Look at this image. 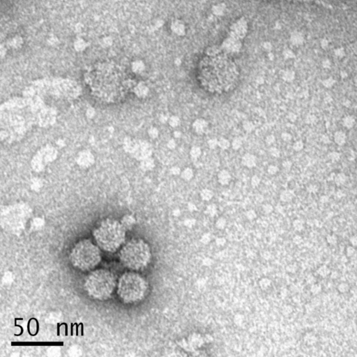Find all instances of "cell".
Segmentation results:
<instances>
[{
    "label": "cell",
    "instance_id": "46",
    "mask_svg": "<svg viewBox=\"0 0 357 357\" xmlns=\"http://www.w3.org/2000/svg\"><path fill=\"white\" fill-rule=\"evenodd\" d=\"M321 141L324 144L330 143V139H329V138L328 137L327 135H324L322 136Z\"/></svg>",
    "mask_w": 357,
    "mask_h": 357
},
{
    "label": "cell",
    "instance_id": "49",
    "mask_svg": "<svg viewBox=\"0 0 357 357\" xmlns=\"http://www.w3.org/2000/svg\"><path fill=\"white\" fill-rule=\"evenodd\" d=\"M330 276L332 279H336L339 276V274L337 272H331Z\"/></svg>",
    "mask_w": 357,
    "mask_h": 357
},
{
    "label": "cell",
    "instance_id": "37",
    "mask_svg": "<svg viewBox=\"0 0 357 357\" xmlns=\"http://www.w3.org/2000/svg\"><path fill=\"white\" fill-rule=\"evenodd\" d=\"M259 184H260V179L257 176H256V175L253 176L252 179H251V184H252L253 186H258Z\"/></svg>",
    "mask_w": 357,
    "mask_h": 357
},
{
    "label": "cell",
    "instance_id": "30",
    "mask_svg": "<svg viewBox=\"0 0 357 357\" xmlns=\"http://www.w3.org/2000/svg\"><path fill=\"white\" fill-rule=\"evenodd\" d=\"M303 147H304V144H303V142L301 141V140L296 141V142H294L293 144V149L294 151H301V150L303 149Z\"/></svg>",
    "mask_w": 357,
    "mask_h": 357
},
{
    "label": "cell",
    "instance_id": "19",
    "mask_svg": "<svg viewBox=\"0 0 357 357\" xmlns=\"http://www.w3.org/2000/svg\"><path fill=\"white\" fill-rule=\"evenodd\" d=\"M169 124L172 128H176L181 124V120L177 116H172L169 118Z\"/></svg>",
    "mask_w": 357,
    "mask_h": 357
},
{
    "label": "cell",
    "instance_id": "33",
    "mask_svg": "<svg viewBox=\"0 0 357 357\" xmlns=\"http://www.w3.org/2000/svg\"><path fill=\"white\" fill-rule=\"evenodd\" d=\"M267 171H268V173L269 175H274L278 172V168L276 165H270V166L268 167Z\"/></svg>",
    "mask_w": 357,
    "mask_h": 357
},
{
    "label": "cell",
    "instance_id": "41",
    "mask_svg": "<svg viewBox=\"0 0 357 357\" xmlns=\"http://www.w3.org/2000/svg\"><path fill=\"white\" fill-rule=\"evenodd\" d=\"M292 166V163L290 161H285L282 163V167L287 170H290Z\"/></svg>",
    "mask_w": 357,
    "mask_h": 357
},
{
    "label": "cell",
    "instance_id": "48",
    "mask_svg": "<svg viewBox=\"0 0 357 357\" xmlns=\"http://www.w3.org/2000/svg\"><path fill=\"white\" fill-rule=\"evenodd\" d=\"M343 105H344L345 107H346V108H350L351 106V101L348 100V99H345V101H343Z\"/></svg>",
    "mask_w": 357,
    "mask_h": 357
},
{
    "label": "cell",
    "instance_id": "17",
    "mask_svg": "<svg viewBox=\"0 0 357 357\" xmlns=\"http://www.w3.org/2000/svg\"><path fill=\"white\" fill-rule=\"evenodd\" d=\"M337 289L340 293L345 294L350 291V285H349L348 283H347V282H340V283L337 285Z\"/></svg>",
    "mask_w": 357,
    "mask_h": 357
},
{
    "label": "cell",
    "instance_id": "50",
    "mask_svg": "<svg viewBox=\"0 0 357 357\" xmlns=\"http://www.w3.org/2000/svg\"><path fill=\"white\" fill-rule=\"evenodd\" d=\"M181 135H182V133H181V132L179 131V130H175V131L173 133V135L175 138H181Z\"/></svg>",
    "mask_w": 357,
    "mask_h": 357
},
{
    "label": "cell",
    "instance_id": "36",
    "mask_svg": "<svg viewBox=\"0 0 357 357\" xmlns=\"http://www.w3.org/2000/svg\"><path fill=\"white\" fill-rule=\"evenodd\" d=\"M269 152H270V154L272 156L276 157V158H278L279 156H280V151H279V150L276 147L271 148Z\"/></svg>",
    "mask_w": 357,
    "mask_h": 357
},
{
    "label": "cell",
    "instance_id": "7",
    "mask_svg": "<svg viewBox=\"0 0 357 357\" xmlns=\"http://www.w3.org/2000/svg\"><path fill=\"white\" fill-rule=\"evenodd\" d=\"M231 175L230 172L225 169H223L219 172L218 175V181L219 184L222 185H227L229 184L231 180Z\"/></svg>",
    "mask_w": 357,
    "mask_h": 357
},
{
    "label": "cell",
    "instance_id": "13",
    "mask_svg": "<svg viewBox=\"0 0 357 357\" xmlns=\"http://www.w3.org/2000/svg\"><path fill=\"white\" fill-rule=\"evenodd\" d=\"M317 273L319 276L322 277V278H325V277H327L328 276L330 275L331 270L327 266H326V265H322V266H320L317 269Z\"/></svg>",
    "mask_w": 357,
    "mask_h": 357
},
{
    "label": "cell",
    "instance_id": "14",
    "mask_svg": "<svg viewBox=\"0 0 357 357\" xmlns=\"http://www.w3.org/2000/svg\"><path fill=\"white\" fill-rule=\"evenodd\" d=\"M294 197V192L292 190H286L283 191V192L281 193V196H280V198H281V200L282 201H285V202H288V201L292 200L293 198Z\"/></svg>",
    "mask_w": 357,
    "mask_h": 357
},
{
    "label": "cell",
    "instance_id": "32",
    "mask_svg": "<svg viewBox=\"0 0 357 357\" xmlns=\"http://www.w3.org/2000/svg\"><path fill=\"white\" fill-rule=\"evenodd\" d=\"M208 145L210 149H215L216 147H218V140L216 139V138H213V139L209 140L208 141Z\"/></svg>",
    "mask_w": 357,
    "mask_h": 357
},
{
    "label": "cell",
    "instance_id": "20",
    "mask_svg": "<svg viewBox=\"0 0 357 357\" xmlns=\"http://www.w3.org/2000/svg\"><path fill=\"white\" fill-rule=\"evenodd\" d=\"M322 285L320 284L317 283V282H315L314 284L311 285V292L312 294H313V295H317V294H319L322 292Z\"/></svg>",
    "mask_w": 357,
    "mask_h": 357
},
{
    "label": "cell",
    "instance_id": "28",
    "mask_svg": "<svg viewBox=\"0 0 357 357\" xmlns=\"http://www.w3.org/2000/svg\"><path fill=\"white\" fill-rule=\"evenodd\" d=\"M294 226L295 227V230L298 232H301L304 229V223L301 220H295L294 223Z\"/></svg>",
    "mask_w": 357,
    "mask_h": 357
},
{
    "label": "cell",
    "instance_id": "26",
    "mask_svg": "<svg viewBox=\"0 0 357 357\" xmlns=\"http://www.w3.org/2000/svg\"><path fill=\"white\" fill-rule=\"evenodd\" d=\"M243 127L247 132H251L255 128L254 124L251 121H245V122H243Z\"/></svg>",
    "mask_w": 357,
    "mask_h": 357
},
{
    "label": "cell",
    "instance_id": "29",
    "mask_svg": "<svg viewBox=\"0 0 357 357\" xmlns=\"http://www.w3.org/2000/svg\"><path fill=\"white\" fill-rule=\"evenodd\" d=\"M317 122V117L314 114L308 115L307 117H306V122L308 124H310V125L315 124Z\"/></svg>",
    "mask_w": 357,
    "mask_h": 357
},
{
    "label": "cell",
    "instance_id": "3",
    "mask_svg": "<svg viewBox=\"0 0 357 357\" xmlns=\"http://www.w3.org/2000/svg\"><path fill=\"white\" fill-rule=\"evenodd\" d=\"M247 32V24L243 20H239L234 23L231 27V36L241 39Z\"/></svg>",
    "mask_w": 357,
    "mask_h": 357
},
{
    "label": "cell",
    "instance_id": "9",
    "mask_svg": "<svg viewBox=\"0 0 357 357\" xmlns=\"http://www.w3.org/2000/svg\"><path fill=\"white\" fill-rule=\"evenodd\" d=\"M356 124V119L352 115H347L343 119V124L347 129H351Z\"/></svg>",
    "mask_w": 357,
    "mask_h": 357
},
{
    "label": "cell",
    "instance_id": "1",
    "mask_svg": "<svg viewBox=\"0 0 357 357\" xmlns=\"http://www.w3.org/2000/svg\"><path fill=\"white\" fill-rule=\"evenodd\" d=\"M85 82L96 100L105 104L124 101L134 87V81L120 66L110 63L95 66L85 75Z\"/></svg>",
    "mask_w": 357,
    "mask_h": 357
},
{
    "label": "cell",
    "instance_id": "10",
    "mask_svg": "<svg viewBox=\"0 0 357 357\" xmlns=\"http://www.w3.org/2000/svg\"><path fill=\"white\" fill-rule=\"evenodd\" d=\"M193 171L190 167H186L181 171V177L185 181H190L193 177Z\"/></svg>",
    "mask_w": 357,
    "mask_h": 357
},
{
    "label": "cell",
    "instance_id": "38",
    "mask_svg": "<svg viewBox=\"0 0 357 357\" xmlns=\"http://www.w3.org/2000/svg\"><path fill=\"white\" fill-rule=\"evenodd\" d=\"M349 241H350V245H353L354 247H357V235H353L350 238V240H349Z\"/></svg>",
    "mask_w": 357,
    "mask_h": 357
},
{
    "label": "cell",
    "instance_id": "40",
    "mask_svg": "<svg viewBox=\"0 0 357 357\" xmlns=\"http://www.w3.org/2000/svg\"><path fill=\"white\" fill-rule=\"evenodd\" d=\"M149 135L151 136L152 138H157L158 135H159V130L156 128H152L151 129L149 130Z\"/></svg>",
    "mask_w": 357,
    "mask_h": 357
},
{
    "label": "cell",
    "instance_id": "35",
    "mask_svg": "<svg viewBox=\"0 0 357 357\" xmlns=\"http://www.w3.org/2000/svg\"><path fill=\"white\" fill-rule=\"evenodd\" d=\"M318 190H319V188H318L317 186H316V185H315V184H311L307 188V190L310 193H316L318 191Z\"/></svg>",
    "mask_w": 357,
    "mask_h": 357
},
{
    "label": "cell",
    "instance_id": "51",
    "mask_svg": "<svg viewBox=\"0 0 357 357\" xmlns=\"http://www.w3.org/2000/svg\"><path fill=\"white\" fill-rule=\"evenodd\" d=\"M345 194L343 192L342 190L337 191V193H336V196L338 198H343V197H345Z\"/></svg>",
    "mask_w": 357,
    "mask_h": 357
},
{
    "label": "cell",
    "instance_id": "23",
    "mask_svg": "<svg viewBox=\"0 0 357 357\" xmlns=\"http://www.w3.org/2000/svg\"><path fill=\"white\" fill-rule=\"evenodd\" d=\"M355 253H356V248H355V247L353 246V245H350L346 248V250H345V254H346V257H353L355 255Z\"/></svg>",
    "mask_w": 357,
    "mask_h": 357
},
{
    "label": "cell",
    "instance_id": "39",
    "mask_svg": "<svg viewBox=\"0 0 357 357\" xmlns=\"http://www.w3.org/2000/svg\"><path fill=\"white\" fill-rule=\"evenodd\" d=\"M170 172L173 175H181V169L179 168V167L175 166V167H172L170 169Z\"/></svg>",
    "mask_w": 357,
    "mask_h": 357
},
{
    "label": "cell",
    "instance_id": "53",
    "mask_svg": "<svg viewBox=\"0 0 357 357\" xmlns=\"http://www.w3.org/2000/svg\"><path fill=\"white\" fill-rule=\"evenodd\" d=\"M354 83H355V85H356V86H357V76L354 78Z\"/></svg>",
    "mask_w": 357,
    "mask_h": 357
},
{
    "label": "cell",
    "instance_id": "44",
    "mask_svg": "<svg viewBox=\"0 0 357 357\" xmlns=\"http://www.w3.org/2000/svg\"><path fill=\"white\" fill-rule=\"evenodd\" d=\"M275 140H276V138H275L274 135H268L266 138V142L268 144H272L273 143H274Z\"/></svg>",
    "mask_w": 357,
    "mask_h": 357
},
{
    "label": "cell",
    "instance_id": "12",
    "mask_svg": "<svg viewBox=\"0 0 357 357\" xmlns=\"http://www.w3.org/2000/svg\"><path fill=\"white\" fill-rule=\"evenodd\" d=\"M317 340V337L315 334H313V333H306L305 337H304V341L309 345H313L316 344Z\"/></svg>",
    "mask_w": 357,
    "mask_h": 357
},
{
    "label": "cell",
    "instance_id": "31",
    "mask_svg": "<svg viewBox=\"0 0 357 357\" xmlns=\"http://www.w3.org/2000/svg\"><path fill=\"white\" fill-rule=\"evenodd\" d=\"M144 167L146 169H151L154 167V162L151 159H147L144 163Z\"/></svg>",
    "mask_w": 357,
    "mask_h": 357
},
{
    "label": "cell",
    "instance_id": "47",
    "mask_svg": "<svg viewBox=\"0 0 357 357\" xmlns=\"http://www.w3.org/2000/svg\"><path fill=\"white\" fill-rule=\"evenodd\" d=\"M329 197L327 196H321L320 197V199H319V201H320V202H322V203H323V204L327 203V202H329Z\"/></svg>",
    "mask_w": 357,
    "mask_h": 357
},
{
    "label": "cell",
    "instance_id": "22",
    "mask_svg": "<svg viewBox=\"0 0 357 357\" xmlns=\"http://www.w3.org/2000/svg\"><path fill=\"white\" fill-rule=\"evenodd\" d=\"M201 196H202V199H204V200H208L213 196V193H212L211 190H209V189H204V190H202V192H201Z\"/></svg>",
    "mask_w": 357,
    "mask_h": 357
},
{
    "label": "cell",
    "instance_id": "2",
    "mask_svg": "<svg viewBox=\"0 0 357 357\" xmlns=\"http://www.w3.org/2000/svg\"><path fill=\"white\" fill-rule=\"evenodd\" d=\"M197 80L201 88L206 92L221 95L237 87L239 72L229 53L212 51L199 62Z\"/></svg>",
    "mask_w": 357,
    "mask_h": 357
},
{
    "label": "cell",
    "instance_id": "34",
    "mask_svg": "<svg viewBox=\"0 0 357 357\" xmlns=\"http://www.w3.org/2000/svg\"><path fill=\"white\" fill-rule=\"evenodd\" d=\"M281 138L282 140L285 142H290L292 139V136L291 134L288 133H282L281 135Z\"/></svg>",
    "mask_w": 357,
    "mask_h": 357
},
{
    "label": "cell",
    "instance_id": "16",
    "mask_svg": "<svg viewBox=\"0 0 357 357\" xmlns=\"http://www.w3.org/2000/svg\"><path fill=\"white\" fill-rule=\"evenodd\" d=\"M230 146H231V143H230L229 140L226 139V138H220V140H218V147H219L220 149L224 150L227 149H229Z\"/></svg>",
    "mask_w": 357,
    "mask_h": 357
},
{
    "label": "cell",
    "instance_id": "45",
    "mask_svg": "<svg viewBox=\"0 0 357 357\" xmlns=\"http://www.w3.org/2000/svg\"><path fill=\"white\" fill-rule=\"evenodd\" d=\"M287 118H288V119L290 121V122H294L296 120V119H297V117H296V115L295 114H294V113L290 112V113H289Z\"/></svg>",
    "mask_w": 357,
    "mask_h": 357
},
{
    "label": "cell",
    "instance_id": "52",
    "mask_svg": "<svg viewBox=\"0 0 357 357\" xmlns=\"http://www.w3.org/2000/svg\"><path fill=\"white\" fill-rule=\"evenodd\" d=\"M161 120L163 122H167V121L169 120V119L167 118V116H165V115L163 114V115H161Z\"/></svg>",
    "mask_w": 357,
    "mask_h": 357
},
{
    "label": "cell",
    "instance_id": "21",
    "mask_svg": "<svg viewBox=\"0 0 357 357\" xmlns=\"http://www.w3.org/2000/svg\"><path fill=\"white\" fill-rule=\"evenodd\" d=\"M231 145L235 150L239 149L241 146H242V140H241V138H235V139L233 140Z\"/></svg>",
    "mask_w": 357,
    "mask_h": 357
},
{
    "label": "cell",
    "instance_id": "6",
    "mask_svg": "<svg viewBox=\"0 0 357 357\" xmlns=\"http://www.w3.org/2000/svg\"><path fill=\"white\" fill-rule=\"evenodd\" d=\"M241 162H242L243 166L246 167L248 168H252L256 165L257 159L256 157L253 154H245L242 157Z\"/></svg>",
    "mask_w": 357,
    "mask_h": 357
},
{
    "label": "cell",
    "instance_id": "11",
    "mask_svg": "<svg viewBox=\"0 0 357 357\" xmlns=\"http://www.w3.org/2000/svg\"><path fill=\"white\" fill-rule=\"evenodd\" d=\"M347 180V177L344 173H338L334 177V181L337 186H342Z\"/></svg>",
    "mask_w": 357,
    "mask_h": 357
},
{
    "label": "cell",
    "instance_id": "27",
    "mask_svg": "<svg viewBox=\"0 0 357 357\" xmlns=\"http://www.w3.org/2000/svg\"><path fill=\"white\" fill-rule=\"evenodd\" d=\"M328 156H329V159H330L331 161H338L340 159V154L337 151H332L331 152V153H329Z\"/></svg>",
    "mask_w": 357,
    "mask_h": 357
},
{
    "label": "cell",
    "instance_id": "42",
    "mask_svg": "<svg viewBox=\"0 0 357 357\" xmlns=\"http://www.w3.org/2000/svg\"><path fill=\"white\" fill-rule=\"evenodd\" d=\"M306 281H307L308 283L311 285H313L315 283V282H316V278H315V277L313 276V275L310 274L309 276L307 277V278H306Z\"/></svg>",
    "mask_w": 357,
    "mask_h": 357
},
{
    "label": "cell",
    "instance_id": "15",
    "mask_svg": "<svg viewBox=\"0 0 357 357\" xmlns=\"http://www.w3.org/2000/svg\"><path fill=\"white\" fill-rule=\"evenodd\" d=\"M326 241L327 243L330 245H335L338 242L337 237L334 234H329L326 237Z\"/></svg>",
    "mask_w": 357,
    "mask_h": 357
},
{
    "label": "cell",
    "instance_id": "4",
    "mask_svg": "<svg viewBox=\"0 0 357 357\" xmlns=\"http://www.w3.org/2000/svg\"><path fill=\"white\" fill-rule=\"evenodd\" d=\"M240 46H241L240 39H238L232 36L227 38L223 44L224 50L227 53L237 52L239 50Z\"/></svg>",
    "mask_w": 357,
    "mask_h": 357
},
{
    "label": "cell",
    "instance_id": "8",
    "mask_svg": "<svg viewBox=\"0 0 357 357\" xmlns=\"http://www.w3.org/2000/svg\"><path fill=\"white\" fill-rule=\"evenodd\" d=\"M334 142L338 146H343L347 140L346 134L343 131H336L334 134Z\"/></svg>",
    "mask_w": 357,
    "mask_h": 357
},
{
    "label": "cell",
    "instance_id": "18",
    "mask_svg": "<svg viewBox=\"0 0 357 357\" xmlns=\"http://www.w3.org/2000/svg\"><path fill=\"white\" fill-rule=\"evenodd\" d=\"M201 154H202V150L199 147H193L190 149V155L193 159H198L201 156Z\"/></svg>",
    "mask_w": 357,
    "mask_h": 357
},
{
    "label": "cell",
    "instance_id": "25",
    "mask_svg": "<svg viewBox=\"0 0 357 357\" xmlns=\"http://www.w3.org/2000/svg\"><path fill=\"white\" fill-rule=\"evenodd\" d=\"M335 80L334 79H333L332 77H329V78L324 80L322 82L324 87H325L326 88H331V87L335 85Z\"/></svg>",
    "mask_w": 357,
    "mask_h": 357
},
{
    "label": "cell",
    "instance_id": "24",
    "mask_svg": "<svg viewBox=\"0 0 357 357\" xmlns=\"http://www.w3.org/2000/svg\"><path fill=\"white\" fill-rule=\"evenodd\" d=\"M282 78L286 82L293 81L294 79V73L292 71H287L285 73Z\"/></svg>",
    "mask_w": 357,
    "mask_h": 357
},
{
    "label": "cell",
    "instance_id": "5",
    "mask_svg": "<svg viewBox=\"0 0 357 357\" xmlns=\"http://www.w3.org/2000/svg\"><path fill=\"white\" fill-rule=\"evenodd\" d=\"M209 123L204 119H198L195 120L192 124V129L197 135L204 134L208 128Z\"/></svg>",
    "mask_w": 357,
    "mask_h": 357
},
{
    "label": "cell",
    "instance_id": "43",
    "mask_svg": "<svg viewBox=\"0 0 357 357\" xmlns=\"http://www.w3.org/2000/svg\"><path fill=\"white\" fill-rule=\"evenodd\" d=\"M167 147L169 148V149H174L175 147H176L177 144L176 142H175V140L174 139H172L170 140H169L168 142H167Z\"/></svg>",
    "mask_w": 357,
    "mask_h": 357
}]
</instances>
